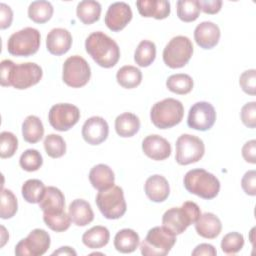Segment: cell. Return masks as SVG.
<instances>
[{
    "label": "cell",
    "instance_id": "cell-25",
    "mask_svg": "<svg viewBox=\"0 0 256 256\" xmlns=\"http://www.w3.org/2000/svg\"><path fill=\"white\" fill-rule=\"evenodd\" d=\"M39 207L43 213L62 211L65 208V197L60 189L48 186L39 202Z\"/></svg>",
    "mask_w": 256,
    "mask_h": 256
},
{
    "label": "cell",
    "instance_id": "cell-8",
    "mask_svg": "<svg viewBox=\"0 0 256 256\" xmlns=\"http://www.w3.org/2000/svg\"><path fill=\"white\" fill-rule=\"evenodd\" d=\"M193 54V44L186 36L173 37L163 50V61L166 66L177 69L184 67Z\"/></svg>",
    "mask_w": 256,
    "mask_h": 256
},
{
    "label": "cell",
    "instance_id": "cell-17",
    "mask_svg": "<svg viewBox=\"0 0 256 256\" xmlns=\"http://www.w3.org/2000/svg\"><path fill=\"white\" fill-rule=\"evenodd\" d=\"M142 150L150 159L162 161L170 156L171 145L165 138L157 134H153L144 138L142 141Z\"/></svg>",
    "mask_w": 256,
    "mask_h": 256
},
{
    "label": "cell",
    "instance_id": "cell-51",
    "mask_svg": "<svg viewBox=\"0 0 256 256\" xmlns=\"http://www.w3.org/2000/svg\"><path fill=\"white\" fill-rule=\"evenodd\" d=\"M52 255H77L76 251L74 249H72L69 246H63L60 247L58 250H55Z\"/></svg>",
    "mask_w": 256,
    "mask_h": 256
},
{
    "label": "cell",
    "instance_id": "cell-1",
    "mask_svg": "<svg viewBox=\"0 0 256 256\" xmlns=\"http://www.w3.org/2000/svg\"><path fill=\"white\" fill-rule=\"evenodd\" d=\"M86 52L103 68H111L117 64L120 58L118 44L104 32L91 33L85 40Z\"/></svg>",
    "mask_w": 256,
    "mask_h": 256
},
{
    "label": "cell",
    "instance_id": "cell-26",
    "mask_svg": "<svg viewBox=\"0 0 256 256\" xmlns=\"http://www.w3.org/2000/svg\"><path fill=\"white\" fill-rule=\"evenodd\" d=\"M140 129V120L133 113L125 112L115 119V130L120 137H132Z\"/></svg>",
    "mask_w": 256,
    "mask_h": 256
},
{
    "label": "cell",
    "instance_id": "cell-11",
    "mask_svg": "<svg viewBox=\"0 0 256 256\" xmlns=\"http://www.w3.org/2000/svg\"><path fill=\"white\" fill-rule=\"evenodd\" d=\"M50 235L44 229H34L28 236L20 240L15 247L17 256H41L50 247Z\"/></svg>",
    "mask_w": 256,
    "mask_h": 256
},
{
    "label": "cell",
    "instance_id": "cell-41",
    "mask_svg": "<svg viewBox=\"0 0 256 256\" xmlns=\"http://www.w3.org/2000/svg\"><path fill=\"white\" fill-rule=\"evenodd\" d=\"M244 246V237L239 232L227 233L221 241V249L225 254H236Z\"/></svg>",
    "mask_w": 256,
    "mask_h": 256
},
{
    "label": "cell",
    "instance_id": "cell-22",
    "mask_svg": "<svg viewBox=\"0 0 256 256\" xmlns=\"http://www.w3.org/2000/svg\"><path fill=\"white\" fill-rule=\"evenodd\" d=\"M195 230L203 238L214 239L221 233L222 223L215 214L206 212L195 222Z\"/></svg>",
    "mask_w": 256,
    "mask_h": 256
},
{
    "label": "cell",
    "instance_id": "cell-29",
    "mask_svg": "<svg viewBox=\"0 0 256 256\" xmlns=\"http://www.w3.org/2000/svg\"><path fill=\"white\" fill-rule=\"evenodd\" d=\"M110 239V232L104 226H94L82 235V242L91 249H99L106 246Z\"/></svg>",
    "mask_w": 256,
    "mask_h": 256
},
{
    "label": "cell",
    "instance_id": "cell-13",
    "mask_svg": "<svg viewBox=\"0 0 256 256\" xmlns=\"http://www.w3.org/2000/svg\"><path fill=\"white\" fill-rule=\"evenodd\" d=\"M42 76V68L36 63L15 64L10 74V85L18 90L27 89L39 83Z\"/></svg>",
    "mask_w": 256,
    "mask_h": 256
},
{
    "label": "cell",
    "instance_id": "cell-16",
    "mask_svg": "<svg viewBox=\"0 0 256 256\" xmlns=\"http://www.w3.org/2000/svg\"><path fill=\"white\" fill-rule=\"evenodd\" d=\"M109 134L107 121L100 116L88 118L82 126V137L90 145H99L104 142Z\"/></svg>",
    "mask_w": 256,
    "mask_h": 256
},
{
    "label": "cell",
    "instance_id": "cell-49",
    "mask_svg": "<svg viewBox=\"0 0 256 256\" xmlns=\"http://www.w3.org/2000/svg\"><path fill=\"white\" fill-rule=\"evenodd\" d=\"M13 20V12L11 8L4 4H0V28L1 29H6L10 27L11 23Z\"/></svg>",
    "mask_w": 256,
    "mask_h": 256
},
{
    "label": "cell",
    "instance_id": "cell-31",
    "mask_svg": "<svg viewBox=\"0 0 256 256\" xmlns=\"http://www.w3.org/2000/svg\"><path fill=\"white\" fill-rule=\"evenodd\" d=\"M116 80L123 88L132 89L140 85L142 81V73L135 66L125 65L117 71Z\"/></svg>",
    "mask_w": 256,
    "mask_h": 256
},
{
    "label": "cell",
    "instance_id": "cell-5",
    "mask_svg": "<svg viewBox=\"0 0 256 256\" xmlns=\"http://www.w3.org/2000/svg\"><path fill=\"white\" fill-rule=\"evenodd\" d=\"M176 243V235L163 226L151 228L140 244L141 254L144 256H165Z\"/></svg>",
    "mask_w": 256,
    "mask_h": 256
},
{
    "label": "cell",
    "instance_id": "cell-27",
    "mask_svg": "<svg viewBox=\"0 0 256 256\" xmlns=\"http://www.w3.org/2000/svg\"><path fill=\"white\" fill-rule=\"evenodd\" d=\"M139 235L132 229H122L114 237V247L121 253H132L139 246Z\"/></svg>",
    "mask_w": 256,
    "mask_h": 256
},
{
    "label": "cell",
    "instance_id": "cell-3",
    "mask_svg": "<svg viewBox=\"0 0 256 256\" xmlns=\"http://www.w3.org/2000/svg\"><path fill=\"white\" fill-rule=\"evenodd\" d=\"M183 183L189 193L206 200L215 198L220 190L218 178L201 168L189 170L184 176Z\"/></svg>",
    "mask_w": 256,
    "mask_h": 256
},
{
    "label": "cell",
    "instance_id": "cell-18",
    "mask_svg": "<svg viewBox=\"0 0 256 256\" xmlns=\"http://www.w3.org/2000/svg\"><path fill=\"white\" fill-rule=\"evenodd\" d=\"M72 45V35L67 29L54 28L46 37V47L50 54L61 56L69 51Z\"/></svg>",
    "mask_w": 256,
    "mask_h": 256
},
{
    "label": "cell",
    "instance_id": "cell-21",
    "mask_svg": "<svg viewBox=\"0 0 256 256\" xmlns=\"http://www.w3.org/2000/svg\"><path fill=\"white\" fill-rule=\"evenodd\" d=\"M141 16L162 20L170 15V2L166 0H139L136 2Z\"/></svg>",
    "mask_w": 256,
    "mask_h": 256
},
{
    "label": "cell",
    "instance_id": "cell-10",
    "mask_svg": "<svg viewBox=\"0 0 256 256\" xmlns=\"http://www.w3.org/2000/svg\"><path fill=\"white\" fill-rule=\"evenodd\" d=\"M205 153L204 142L195 135L182 134L176 140L175 160L179 165L198 162Z\"/></svg>",
    "mask_w": 256,
    "mask_h": 256
},
{
    "label": "cell",
    "instance_id": "cell-43",
    "mask_svg": "<svg viewBox=\"0 0 256 256\" xmlns=\"http://www.w3.org/2000/svg\"><path fill=\"white\" fill-rule=\"evenodd\" d=\"M239 84L246 94L254 96L256 93V70L250 69L244 71L240 75Z\"/></svg>",
    "mask_w": 256,
    "mask_h": 256
},
{
    "label": "cell",
    "instance_id": "cell-14",
    "mask_svg": "<svg viewBox=\"0 0 256 256\" xmlns=\"http://www.w3.org/2000/svg\"><path fill=\"white\" fill-rule=\"evenodd\" d=\"M215 121L216 111L209 102H196L189 110L187 124L194 130L207 131L213 127Z\"/></svg>",
    "mask_w": 256,
    "mask_h": 256
},
{
    "label": "cell",
    "instance_id": "cell-45",
    "mask_svg": "<svg viewBox=\"0 0 256 256\" xmlns=\"http://www.w3.org/2000/svg\"><path fill=\"white\" fill-rule=\"evenodd\" d=\"M241 186L243 191L250 196L256 195V171L249 170L247 171L241 180Z\"/></svg>",
    "mask_w": 256,
    "mask_h": 256
},
{
    "label": "cell",
    "instance_id": "cell-52",
    "mask_svg": "<svg viewBox=\"0 0 256 256\" xmlns=\"http://www.w3.org/2000/svg\"><path fill=\"white\" fill-rule=\"evenodd\" d=\"M8 239H9L8 232L6 231L4 226H1V243H0V247H3Z\"/></svg>",
    "mask_w": 256,
    "mask_h": 256
},
{
    "label": "cell",
    "instance_id": "cell-20",
    "mask_svg": "<svg viewBox=\"0 0 256 256\" xmlns=\"http://www.w3.org/2000/svg\"><path fill=\"white\" fill-rule=\"evenodd\" d=\"M146 196L153 202L165 201L170 194V187L167 179L159 174L150 176L144 185Z\"/></svg>",
    "mask_w": 256,
    "mask_h": 256
},
{
    "label": "cell",
    "instance_id": "cell-9",
    "mask_svg": "<svg viewBox=\"0 0 256 256\" xmlns=\"http://www.w3.org/2000/svg\"><path fill=\"white\" fill-rule=\"evenodd\" d=\"M90 77L91 68L83 57L73 55L65 60L62 79L66 85L72 88H80L89 82Z\"/></svg>",
    "mask_w": 256,
    "mask_h": 256
},
{
    "label": "cell",
    "instance_id": "cell-19",
    "mask_svg": "<svg viewBox=\"0 0 256 256\" xmlns=\"http://www.w3.org/2000/svg\"><path fill=\"white\" fill-rule=\"evenodd\" d=\"M220 29L218 25L211 21H203L194 30V39L198 46L203 49H212L220 39Z\"/></svg>",
    "mask_w": 256,
    "mask_h": 256
},
{
    "label": "cell",
    "instance_id": "cell-35",
    "mask_svg": "<svg viewBox=\"0 0 256 256\" xmlns=\"http://www.w3.org/2000/svg\"><path fill=\"white\" fill-rule=\"evenodd\" d=\"M45 185L39 179H29L22 185L21 193L25 201L28 203H39L45 192Z\"/></svg>",
    "mask_w": 256,
    "mask_h": 256
},
{
    "label": "cell",
    "instance_id": "cell-7",
    "mask_svg": "<svg viewBox=\"0 0 256 256\" xmlns=\"http://www.w3.org/2000/svg\"><path fill=\"white\" fill-rule=\"evenodd\" d=\"M95 201L100 212L107 219H119L127 210L123 189L120 186L114 185L107 190L99 191Z\"/></svg>",
    "mask_w": 256,
    "mask_h": 256
},
{
    "label": "cell",
    "instance_id": "cell-34",
    "mask_svg": "<svg viewBox=\"0 0 256 256\" xmlns=\"http://www.w3.org/2000/svg\"><path fill=\"white\" fill-rule=\"evenodd\" d=\"M193 79L188 74L178 73L173 74L167 78L166 86L169 91L179 94L185 95L192 91L193 89Z\"/></svg>",
    "mask_w": 256,
    "mask_h": 256
},
{
    "label": "cell",
    "instance_id": "cell-30",
    "mask_svg": "<svg viewBox=\"0 0 256 256\" xmlns=\"http://www.w3.org/2000/svg\"><path fill=\"white\" fill-rule=\"evenodd\" d=\"M76 14L82 23L90 25L99 20L101 15V5L94 0L81 1L77 5Z\"/></svg>",
    "mask_w": 256,
    "mask_h": 256
},
{
    "label": "cell",
    "instance_id": "cell-42",
    "mask_svg": "<svg viewBox=\"0 0 256 256\" xmlns=\"http://www.w3.org/2000/svg\"><path fill=\"white\" fill-rule=\"evenodd\" d=\"M0 156L2 159L12 157L18 149L17 137L9 131H3L0 134Z\"/></svg>",
    "mask_w": 256,
    "mask_h": 256
},
{
    "label": "cell",
    "instance_id": "cell-24",
    "mask_svg": "<svg viewBox=\"0 0 256 256\" xmlns=\"http://www.w3.org/2000/svg\"><path fill=\"white\" fill-rule=\"evenodd\" d=\"M68 214L71 221L77 226H86L94 219L91 205L83 199L73 200L68 207Z\"/></svg>",
    "mask_w": 256,
    "mask_h": 256
},
{
    "label": "cell",
    "instance_id": "cell-38",
    "mask_svg": "<svg viewBox=\"0 0 256 256\" xmlns=\"http://www.w3.org/2000/svg\"><path fill=\"white\" fill-rule=\"evenodd\" d=\"M17 210H18V202L13 192L9 189L2 188L0 217L2 219H10L16 214Z\"/></svg>",
    "mask_w": 256,
    "mask_h": 256
},
{
    "label": "cell",
    "instance_id": "cell-4",
    "mask_svg": "<svg viewBox=\"0 0 256 256\" xmlns=\"http://www.w3.org/2000/svg\"><path fill=\"white\" fill-rule=\"evenodd\" d=\"M184 116L183 104L174 98L156 102L150 111V119L155 127L169 129L179 124Z\"/></svg>",
    "mask_w": 256,
    "mask_h": 256
},
{
    "label": "cell",
    "instance_id": "cell-28",
    "mask_svg": "<svg viewBox=\"0 0 256 256\" xmlns=\"http://www.w3.org/2000/svg\"><path fill=\"white\" fill-rule=\"evenodd\" d=\"M44 135V126L39 117L29 115L22 123L23 139L31 144L39 142Z\"/></svg>",
    "mask_w": 256,
    "mask_h": 256
},
{
    "label": "cell",
    "instance_id": "cell-46",
    "mask_svg": "<svg viewBox=\"0 0 256 256\" xmlns=\"http://www.w3.org/2000/svg\"><path fill=\"white\" fill-rule=\"evenodd\" d=\"M15 63L12 60L5 59L1 62V72H0V83L3 87H8L10 85V74Z\"/></svg>",
    "mask_w": 256,
    "mask_h": 256
},
{
    "label": "cell",
    "instance_id": "cell-23",
    "mask_svg": "<svg viewBox=\"0 0 256 256\" xmlns=\"http://www.w3.org/2000/svg\"><path fill=\"white\" fill-rule=\"evenodd\" d=\"M89 181L95 189L103 191L114 186L115 175L108 165L98 164L91 168L89 172Z\"/></svg>",
    "mask_w": 256,
    "mask_h": 256
},
{
    "label": "cell",
    "instance_id": "cell-36",
    "mask_svg": "<svg viewBox=\"0 0 256 256\" xmlns=\"http://www.w3.org/2000/svg\"><path fill=\"white\" fill-rule=\"evenodd\" d=\"M43 220L45 224L55 232H64L71 225V219L69 214L62 211L43 213Z\"/></svg>",
    "mask_w": 256,
    "mask_h": 256
},
{
    "label": "cell",
    "instance_id": "cell-44",
    "mask_svg": "<svg viewBox=\"0 0 256 256\" xmlns=\"http://www.w3.org/2000/svg\"><path fill=\"white\" fill-rule=\"evenodd\" d=\"M241 120L243 124L248 128L256 127V102H248L241 109Z\"/></svg>",
    "mask_w": 256,
    "mask_h": 256
},
{
    "label": "cell",
    "instance_id": "cell-50",
    "mask_svg": "<svg viewBox=\"0 0 256 256\" xmlns=\"http://www.w3.org/2000/svg\"><path fill=\"white\" fill-rule=\"evenodd\" d=\"M217 254L216 249L213 245L208 243H201L195 247V249L192 251L193 256H201V255H207V256H215Z\"/></svg>",
    "mask_w": 256,
    "mask_h": 256
},
{
    "label": "cell",
    "instance_id": "cell-6",
    "mask_svg": "<svg viewBox=\"0 0 256 256\" xmlns=\"http://www.w3.org/2000/svg\"><path fill=\"white\" fill-rule=\"evenodd\" d=\"M40 43V32L35 28L25 27L9 37L7 50L13 56L28 57L39 50Z\"/></svg>",
    "mask_w": 256,
    "mask_h": 256
},
{
    "label": "cell",
    "instance_id": "cell-48",
    "mask_svg": "<svg viewBox=\"0 0 256 256\" xmlns=\"http://www.w3.org/2000/svg\"><path fill=\"white\" fill-rule=\"evenodd\" d=\"M200 10L206 14H216L221 10V0H198Z\"/></svg>",
    "mask_w": 256,
    "mask_h": 256
},
{
    "label": "cell",
    "instance_id": "cell-33",
    "mask_svg": "<svg viewBox=\"0 0 256 256\" xmlns=\"http://www.w3.org/2000/svg\"><path fill=\"white\" fill-rule=\"evenodd\" d=\"M156 57V46L154 42L149 40H142L134 53V60L140 67L150 66Z\"/></svg>",
    "mask_w": 256,
    "mask_h": 256
},
{
    "label": "cell",
    "instance_id": "cell-32",
    "mask_svg": "<svg viewBox=\"0 0 256 256\" xmlns=\"http://www.w3.org/2000/svg\"><path fill=\"white\" fill-rule=\"evenodd\" d=\"M53 11L54 9L50 2L44 0L34 1L28 7V17L35 23L43 24L51 19Z\"/></svg>",
    "mask_w": 256,
    "mask_h": 256
},
{
    "label": "cell",
    "instance_id": "cell-2",
    "mask_svg": "<svg viewBox=\"0 0 256 256\" xmlns=\"http://www.w3.org/2000/svg\"><path fill=\"white\" fill-rule=\"evenodd\" d=\"M201 215L199 206L192 201H186L181 207H172L162 216V226L174 235L182 234L191 224H195Z\"/></svg>",
    "mask_w": 256,
    "mask_h": 256
},
{
    "label": "cell",
    "instance_id": "cell-12",
    "mask_svg": "<svg viewBox=\"0 0 256 256\" xmlns=\"http://www.w3.org/2000/svg\"><path fill=\"white\" fill-rule=\"evenodd\" d=\"M80 119V110L70 103H58L53 105L48 113L50 125L57 131H68Z\"/></svg>",
    "mask_w": 256,
    "mask_h": 256
},
{
    "label": "cell",
    "instance_id": "cell-15",
    "mask_svg": "<svg viewBox=\"0 0 256 256\" xmlns=\"http://www.w3.org/2000/svg\"><path fill=\"white\" fill-rule=\"evenodd\" d=\"M131 7L125 2H115L112 3L105 15L106 26L114 32L121 31L132 19Z\"/></svg>",
    "mask_w": 256,
    "mask_h": 256
},
{
    "label": "cell",
    "instance_id": "cell-39",
    "mask_svg": "<svg viewBox=\"0 0 256 256\" xmlns=\"http://www.w3.org/2000/svg\"><path fill=\"white\" fill-rule=\"evenodd\" d=\"M44 148L51 158H60L66 153V143L62 136L49 134L44 139Z\"/></svg>",
    "mask_w": 256,
    "mask_h": 256
},
{
    "label": "cell",
    "instance_id": "cell-40",
    "mask_svg": "<svg viewBox=\"0 0 256 256\" xmlns=\"http://www.w3.org/2000/svg\"><path fill=\"white\" fill-rule=\"evenodd\" d=\"M19 164L23 170L28 172H34L42 166L43 158L38 150L27 149L21 154Z\"/></svg>",
    "mask_w": 256,
    "mask_h": 256
},
{
    "label": "cell",
    "instance_id": "cell-37",
    "mask_svg": "<svg viewBox=\"0 0 256 256\" xmlns=\"http://www.w3.org/2000/svg\"><path fill=\"white\" fill-rule=\"evenodd\" d=\"M177 16L183 22H193L200 14L198 0H179L176 3Z\"/></svg>",
    "mask_w": 256,
    "mask_h": 256
},
{
    "label": "cell",
    "instance_id": "cell-47",
    "mask_svg": "<svg viewBox=\"0 0 256 256\" xmlns=\"http://www.w3.org/2000/svg\"><path fill=\"white\" fill-rule=\"evenodd\" d=\"M242 156L248 163H256V141L254 139L246 142L242 147Z\"/></svg>",
    "mask_w": 256,
    "mask_h": 256
}]
</instances>
